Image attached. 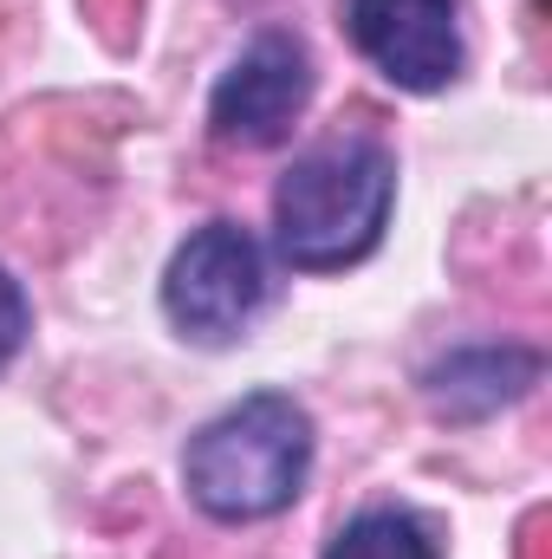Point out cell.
Wrapping results in <instances>:
<instances>
[{
    "label": "cell",
    "instance_id": "2",
    "mask_svg": "<svg viewBox=\"0 0 552 559\" xmlns=\"http://www.w3.org/2000/svg\"><path fill=\"white\" fill-rule=\"evenodd\" d=\"M312 449L319 436L305 404L292 391H254L189 436L182 488L208 521H228V527L274 521L299 501L312 475Z\"/></svg>",
    "mask_w": 552,
    "mask_h": 559
},
{
    "label": "cell",
    "instance_id": "5",
    "mask_svg": "<svg viewBox=\"0 0 552 559\" xmlns=\"http://www.w3.org/2000/svg\"><path fill=\"white\" fill-rule=\"evenodd\" d=\"M345 39L397 92H448L461 79V0H338Z\"/></svg>",
    "mask_w": 552,
    "mask_h": 559
},
{
    "label": "cell",
    "instance_id": "1",
    "mask_svg": "<svg viewBox=\"0 0 552 559\" xmlns=\"http://www.w3.org/2000/svg\"><path fill=\"white\" fill-rule=\"evenodd\" d=\"M391 209H397V156L384 143H312L274 182V248L292 274H345L377 254Z\"/></svg>",
    "mask_w": 552,
    "mask_h": 559
},
{
    "label": "cell",
    "instance_id": "4",
    "mask_svg": "<svg viewBox=\"0 0 552 559\" xmlns=\"http://www.w3.org/2000/svg\"><path fill=\"white\" fill-rule=\"evenodd\" d=\"M312 85H319V72H312L305 39L292 26H267L215 79V92H208V131L228 150H274L305 118Z\"/></svg>",
    "mask_w": 552,
    "mask_h": 559
},
{
    "label": "cell",
    "instance_id": "8",
    "mask_svg": "<svg viewBox=\"0 0 552 559\" xmlns=\"http://www.w3.org/2000/svg\"><path fill=\"white\" fill-rule=\"evenodd\" d=\"M26 338H33V299H26V286L0 267V371L26 352Z\"/></svg>",
    "mask_w": 552,
    "mask_h": 559
},
{
    "label": "cell",
    "instance_id": "6",
    "mask_svg": "<svg viewBox=\"0 0 552 559\" xmlns=\"http://www.w3.org/2000/svg\"><path fill=\"white\" fill-rule=\"evenodd\" d=\"M533 384H540V358L520 352V345H461V352H448V358H435L422 371L429 411L448 423L494 417L501 404L527 397Z\"/></svg>",
    "mask_w": 552,
    "mask_h": 559
},
{
    "label": "cell",
    "instance_id": "3",
    "mask_svg": "<svg viewBox=\"0 0 552 559\" xmlns=\"http://www.w3.org/2000/svg\"><path fill=\"white\" fill-rule=\"evenodd\" d=\"M274 299L267 248L241 222H202L163 267V319L189 345H235Z\"/></svg>",
    "mask_w": 552,
    "mask_h": 559
},
{
    "label": "cell",
    "instance_id": "7",
    "mask_svg": "<svg viewBox=\"0 0 552 559\" xmlns=\"http://www.w3.org/2000/svg\"><path fill=\"white\" fill-rule=\"evenodd\" d=\"M325 559H442V547H435V534L416 508L377 501V508H358L325 540Z\"/></svg>",
    "mask_w": 552,
    "mask_h": 559
}]
</instances>
